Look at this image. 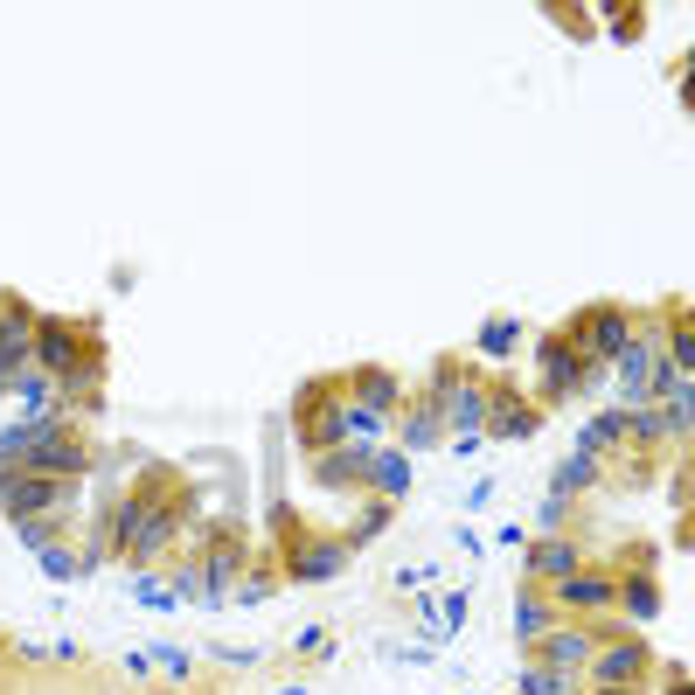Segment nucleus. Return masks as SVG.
I'll use <instances>...</instances> for the list:
<instances>
[{
	"instance_id": "9",
	"label": "nucleus",
	"mask_w": 695,
	"mask_h": 695,
	"mask_svg": "<svg viewBox=\"0 0 695 695\" xmlns=\"http://www.w3.org/2000/svg\"><path fill=\"white\" fill-rule=\"evenodd\" d=\"M654 605H661V598H654V584H647V577H633V591H626V612H633V619H647Z\"/></svg>"
},
{
	"instance_id": "4",
	"label": "nucleus",
	"mask_w": 695,
	"mask_h": 695,
	"mask_svg": "<svg viewBox=\"0 0 695 695\" xmlns=\"http://www.w3.org/2000/svg\"><path fill=\"white\" fill-rule=\"evenodd\" d=\"M543 383H550L556 397H570L577 383H591V369L570 355V341H543Z\"/></svg>"
},
{
	"instance_id": "7",
	"label": "nucleus",
	"mask_w": 695,
	"mask_h": 695,
	"mask_svg": "<svg viewBox=\"0 0 695 695\" xmlns=\"http://www.w3.org/2000/svg\"><path fill=\"white\" fill-rule=\"evenodd\" d=\"M563 598H570V605H605V598H612V584L584 570V577H570V584H563Z\"/></svg>"
},
{
	"instance_id": "6",
	"label": "nucleus",
	"mask_w": 695,
	"mask_h": 695,
	"mask_svg": "<svg viewBox=\"0 0 695 695\" xmlns=\"http://www.w3.org/2000/svg\"><path fill=\"white\" fill-rule=\"evenodd\" d=\"M369 480H376L383 494H404V480H411V466H404V452H383V459H369Z\"/></svg>"
},
{
	"instance_id": "5",
	"label": "nucleus",
	"mask_w": 695,
	"mask_h": 695,
	"mask_svg": "<svg viewBox=\"0 0 695 695\" xmlns=\"http://www.w3.org/2000/svg\"><path fill=\"white\" fill-rule=\"evenodd\" d=\"M640 668H647V654H640V647H605V654L591 661V675H598L605 689H619V682H633Z\"/></svg>"
},
{
	"instance_id": "3",
	"label": "nucleus",
	"mask_w": 695,
	"mask_h": 695,
	"mask_svg": "<svg viewBox=\"0 0 695 695\" xmlns=\"http://www.w3.org/2000/svg\"><path fill=\"white\" fill-rule=\"evenodd\" d=\"M119 529H126V550H133V556L160 550V543H167V508H160V501H153V494H139L133 508H126V515H119Z\"/></svg>"
},
{
	"instance_id": "11",
	"label": "nucleus",
	"mask_w": 695,
	"mask_h": 695,
	"mask_svg": "<svg viewBox=\"0 0 695 695\" xmlns=\"http://www.w3.org/2000/svg\"><path fill=\"white\" fill-rule=\"evenodd\" d=\"M508 341H515V327L501 320V327H480V348H494V355H508Z\"/></svg>"
},
{
	"instance_id": "13",
	"label": "nucleus",
	"mask_w": 695,
	"mask_h": 695,
	"mask_svg": "<svg viewBox=\"0 0 695 695\" xmlns=\"http://www.w3.org/2000/svg\"><path fill=\"white\" fill-rule=\"evenodd\" d=\"M522 695H563V675H529Z\"/></svg>"
},
{
	"instance_id": "10",
	"label": "nucleus",
	"mask_w": 695,
	"mask_h": 695,
	"mask_svg": "<svg viewBox=\"0 0 695 695\" xmlns=\"http://www.w3.org/2000/svg\"><path fill=\"white\" fill-rule=\"evenodd\" d=\"M563 577V570H570V550H563V543H543V550H536V577Z\"/></svg>"
},
{
	"instance_id": "14",
	"label": "nucleus",
	"mask_w": 695,
	"mask_h": 695,
	"mask_svg": "<svg viewBox=\"0 0 695 695\" xmlns=\"http://www.w3.org/2000/svg\"><path fill=\"white\" fill-rule=\"evenodd\" d=\"M605 695H619V689H605Z\"/></svg>"
},
{
	"instance_id": "8",
	"label": "nucleus",
	"mask_w": 695,
	"mask_h": 695,
	"mask_svg": "<svg viewBox=\"0 0 695 695\" xmlns=\"http://www.w3.org/2000/svg\"><path fill=\"white\" fill-rule=\"evenodd\" d=\"M334 570H341V550H306L292 563V577H334Z\"/></svg>"
},
{
	"instance_id": "12",
	"label": "nucleus",
	"mask_w": 695,
	"mask_h": 695,
	"mask_svg": "<svg viewBox=\"0 0 695 695\" xmlns=\"http://www.w3.org/2000/svg\"><path fill=\"white\" fill-rule=\"evenodd\" d=\"M556 661H584V633H556Z\"/></svg>"
},
{
	"instance_id": "2",
	"label": "nucleus",
	"mask_w": 695,
	"mask_h": 695,
	"mask_svg": "<svg viewBox=\"0 0 695 695\" xmlns=\"http://www.w3.org/2000/svg\"><path fill=\"white\" fill-rule=\"evenodd\" d=\"M84 348V334H70V327H42L35 334V369H49V376H77V369H91V355H77Z\"/></svg>"
},
{
	"instance_id": "1",
	"label": "nucleus",
	"mask_w": 695,
	"mask_h": 695,
	"mask_svg": "<svg viewBox=\"0 0 695 695\" xmlns=\"http://www.w3.org/2000/svg\"><path fill=\"white\" fill-rule=\"evenodd\" d=\"M619 348H626V313H619V306H591L584 327H577V341H570V355L598 376L605 362H619Z\"/></svg>"
}]
</instances>
